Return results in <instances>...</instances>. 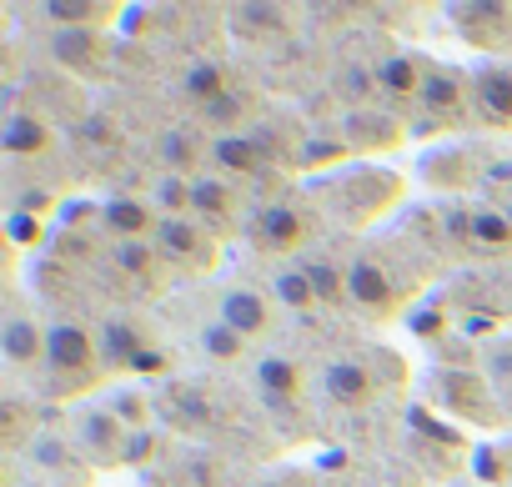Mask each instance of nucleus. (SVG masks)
<instances>
[{
    "instance_id": "c85d7f7f",
    "label": "nucleus",
    "mask_w": 512,
    "mask_h": 487,
    "mask_svg": "<svg viewBox=\"0 0 512 487\" xmlns=\"http://www.w3.org/2000/svg\"><path fill=\"white\" fill-rule=\"evenodd\" d=\"M116 267H121L131 282H151L156 267H161L156 241H126V247H116Z\"/></svg>"
},
{
    "instance_id": "473e14b6",
    "label": "nucleus",
    "mask_w": 512,
    "mask_h": 487,
    "mask_svg": "<svg viewBox=\"0 0 512 487\" xmlns=\"http://www.w3.org/2000/svg\"><path fill=\"white\" fill-rule=\"evenodd\" d=\"M342 156H352L347 136H327V141H307L302 166H332V161H342Z\"/></svg>"
},
{
    "instance_id": "20e7f679",
    "label": "nucleus",
    "mask_w": 512,
    "mask_h": 487,
    "mask_svg": "<svg viewBox=\"0 0 512 487\" xmlns=\"http://www.w3.org/2000/svg\"><path fill=\"white\" fill-rule=\"evenodd\" d=\"M76 452L91 467H116L131 462V427L111 412V407H91L76 417Z\"/></svg>"
},
{
    "instance_id": "f03ea898",
    "label": "nucleus",
    "mask_w": 512,
    "mask_h": 487,
    "mask_svg": "<svg viewBox=\"0 0 512 487\" xmlns=\"http://www.w3.org/2000/svg\"><path fill=\"white\" fill-rule=\"evenodd\" d=\"M407 297H412V292H407L377 257H357V262L347 267V307H357L362 317L392 322V317H402Z\"/></svg>"
},
{
    "instance_id": "7ed1b4c3",
    "label": "nucleus",
    "mask_w": 512,
    "mask_h": 487,
    "mask_svg": "<svg viewBox=\"0 0 512 487\" xmlns=\"http://www.w3.org/2000/svg\"><path fill=\"white\" fill-rule=\"evenodd\" d=\"M156 252H161L166 267H181V272H191V277H206V272L221 262V241H216L196 216H171V221H161V231H156Z\"/></svg>"
},
{
    "instance_id": "6ab92c4d",
    "label": "nucleus",
    "mask_w": 512,
    "mask_h": 487,
    "mask_svg": "<svg viewBox=\"0 0 512 487\" xmlns=\"http://www.w3.org/2000/svg\"><path fill=\"white\" fill-rule=\"evenodd\" d=\"M262 161H267V151H262V141H256V136L226 131L221 141H211V166H216V176H256V171H262Z\"/></svg>"
},
{
    "instance_id": "72a5a7b5",
    "label": "nucleus",
    "mask_w": 512,
    "mask_h": 487,
    "mask_svg": "<svg viewBox=\"0 0 512 487\" xmlns=\"http://www.w3.org/2000/svg\"><path fill=\"white\" fill-rule=\"evenodd\" d=\"M51 206H56V191H26V196L16 201L21 216H41V221L51 216Z\"/></svg>"
},
{
    "instance_id": "393cba45",
    "label": "nucleus",
    "mask_w": 512,
    "mask_h": 487,
    "mask_svg": "<svg viewBox=\"0 0 512 487\" xmlns=\"http://www.w3.org/2000/svg\"><path fill=\"white\" fill-rule=\"evenodd\" d=\"M51 56H56L66 71H91V66L101 61V36H96V31H56Z\"/></svg>"
},
{
    "instance_id": "9b49d317",
    "label": "nucleus",
    "mask_w": 512,
    "mask_h": 487,
    "mask_svg": "<svg viewBox=\"0 0 512 487\" xmlns=\"http://www.w3.org/2000/svg\"><path fill=\"white\" fill-rule=\"evenodd\" d=\"M472 111L487 126L512 131V66L492 61V66H477L472 71Z\"/></svg>"
},
{
    "instance_id": "cd10ccee",
    "label": "nucleus",
    "mask_w": 512,
    "mask_h": 487,
    "mask_svg": "<svg viewBox=\"0 0 512 487\" xmlns=\"http://www.w3.org/2000/svg\"><path fill=\"white\" fill-rule=\"evenodd\" d=\"M472 221V241H477V247H487V252H507L512 247V221L502 216V211H472L467 216Z\"/></svg>"
},
{
    "instance_id": "bb28decb",
    "label": "nucleus",
    "mask_w": 512,
    "mask_h": 487,
    "mask_svg": "<svg viewBox=\"0 0 512 487\" xmlns=\"http://www.w3.org/2000/svg\"><path fill=\"white\" fill-rule=\"evenodd\" d=\"M302 267H307L322 307H347V267H337L332 257H307Z\"/></svg>"
},
{
    "instance_id": "ddd939ff",
    "label": "nucleus",
    "mask_w": 512,
    "mask_h": 487,
    "mask_svg": "<svg viewBox=\"0 0 512 487\" xmlns=\"http://www.w3.org/2000/svg\"><path fill=\"white\" fill-rule=\"evenodd\" d=\"M101 226L121 241H156V231H161V216H156V206L151 201H141V196H111L106 206H101Z\"/></svg>"
},
{
    "instance_id": "f704fd0d",
    "label": "nucleus",
    "mask_w": 512,
    "mask_h": 487,
    "mask_svg": "<svg viewBox=\"0 0 512 487\" xmlns=\"http://www.w3.org/2000/svg\"><path fill=\"white\" fill-rule=\"evenodd\" d=\"M21 437H26V407H21L16 397H6V442L16 447Z\"/></svg>"
},
{
    "instance_id": "a878e982",
    "label": "nucleus",
    "mask_w": 512,
    "mask_h": 487,
    "mask_svg": "<svg viewBox=\"0 0 512 487\" xmlns=\"http://www.w3.org/2000/svg\"><path fill=\"white\" fill-rule=\"evenodd\" d=\"M186 96L206 111V106H216L221 96H231L226 91V66L221 61H191L186 66Z\"/></svg>"
},
{
    "instance_id": "e433bc0d",
    "label": "nucleus",
    "mask_w": 512,
    "mask_h": 487,
    "mask_svg": "<svg viewBox=\"0 0 512 487\" xmlns=\"http://www.w3.org/2000/svg\"><path fill=\"white\" fill-rule=\"evenodd\" d=\"M332 487H352V482H332Z\"/></svg>"
},
{
    "instance_id": "c9c22d12",
    "label": "nucleus",
    "mask_w": 512,
    "mask_h": 487,
    "mask_svg": "<svg viewBox=\"0 0 512 487\" xmlns=\"http://www.w3.org/2000/svg\"><path fill=\"white\" fill-rule=\"evenodd\" d=\"M166 367H171V362H166V352H161V347H151V352H141V362H136L131 372H136V377H151V372H166Z\"/></svg>"
},
{
    "instance_id": "0eeeda50",
    "label": "nucleus",
    "mask_w": 512,
    "mask_h": 487,
    "mask_svg": "<svg viewBox=\"0 0 512 487\" xmlns=\"http://www.w3.org/2000/svg\"><path fill=\"white\" fill-rule=\"evenodd\" d=\"M452 21L467 46H482L487 56H502L512 46V6L482 0V6H452Z\"/></svg>"
},
{
    "instance_id": "6e6552de",
    "label": "nucleus",
    "mask_w": 512,
    "mask_h": 487,
    "mask_svg": "<svg viewBox=\"0 0 512 487\" xmlns=\"http://www.w3.org/2000/svg\"><path fill=\"white\" fill-rule=\"evenodd\" d=\"M216 322H226L236 337H246V342H262V337H272V302L256 292V287H226L221 292V302H216Z\"/></svg>"
},
{
    "instance_id": "f8f14e48",
    "label": "nucleus",
    "mask_w": 512,
    "mask_h": 487,
    "mask_svg": "<svg viewBox=\"0 0 512 487\" xmlns=\"http://www.w3.org/2000/svg\"><path fill=\"white\" fill-rule=\"evenodd\" d=\"M0 352H6V362H11L16 372L41 367L46 352H51V327H41L31 312H11L6 327H0Z\"/></svg>"
},
{
    "instance_id": "423d86ee",
    "label": "nucleus",
    "mask_w": 512,
    "mask_h": 487,
    "mask_svg": "<svg viewBox=\"0 0 512 487\" xmlns=\"http://www.w3.org/2000/svg\"><path fill=\"white\" fill-rule=\"evenodd\" d=\"M417 106L427 111L432 126H462L467 111H472V81H462V76L447 71V66H432L427 81H422Z\"/></svg>"
},
{
    "instance_id": "412c9836",
    "label": "nucleus",
    "mask_w": 512,
    "mask_h": 487,
    "mask_svg": "<svg viewBox=\"0 0 512 487\" xmlns=\"http://www.w3.org/2000/svg\"><path fill=\"white\" fill-rule=\"evenodd\" d=\"M427 61H417V56H387L382 66H377V81H382V96L387 101H417L422 96V81H427Z\"/></svg>"
},
{
    "instance_id": "5701e85b",
    "label": "nucleus",
    "mask_w": 512,
    "mask_h": 487,
    "mask_svg": "<svg viewBox=\"0 0 512 487\" xmlns=\"http://www.w3.org/2000/svg\"><path fill=\"white\" fill-rule=\"evenodd\" d=\"M272 297H277L287 312H297V317H312V312L322 307V297H317V287H312V277H307L302 262H292V267H282V272L272 277Z\"/></svg>"
},
{
    "instance_id": "9d476101",
    "label": "nucleus",
    "mask_w": 512,
    "mask_h": 487,
    "mask_svg": "<svg viewBox=\"0 0 512 487\" xmlns=\"http://www.w3.org/2000/svg\"><path fill=\"white\" fill-rule=\"evenodd\" d=\"M377 392H382V382H377V372H372L362 357H342V362H332V367L322 372V397H327L332 407L357 412V407H372Z\"/></svg>"
},
{
    "instance_id": "1a4fd4ad",
    "label": "nucleus",
    "mask_w": 512,
    "mask_h": 487,
    "mask_svg": "<svg viewBox=\"0 0 512 487\" xmlns=\"http://www.w3.org/2000/svg\"><path fill=\"white\" fill-rule=\"evenodd\" d=\"M191 216H196V221H201V226H206L216 241H221L226 231H236L241 201H236L231 181H226V176H216V171H211V176L201 171V176L191 181Z\"/></svg>"
},
{
    "instance_id": "4be33fe9",
    "label": "nucleus",
    "mask_w": 512,
    "mask_h": 487,
    "mask_svg": "<svg viewBox=\"0 0 512 487\" xmlns=\"http://www.w3.org/2000/svg\"><path fill=\"white\" fill-rule=\"evenodd\" d=\"M397 141H402V126H397L387 111L362 106V111L347 121V146H352V151H387V146H397Z\"/></svg>"
},
{
    "instance_id": "a211bd4d",
    "label": "nucleus",
    "mask_w": 512,
    "mask_h": 487,
    "mask_svg": "<svg viewBox=\"0 0 512 487\" xmlns=\"http://www.w3.org/2000/svg\"><path fill=\"white\" fill-rule=\"evenodd\" d=\"M41 16L56 26V31H96L101 36V26H111L116 16H121V6H111V0H51V6H41Z\"/></svg>"
},
{
    "instance_id": "aec40b11",
    "label": "nucleus",
    "mask_w": 512,
    "mask_h": 487,
    "mask_svg": "<svg viewBox=\"0 0 512 487\" xmlns=\"http://www.w3.org/2000/svg\"><path fill=\"white\" fill-rule=\"evenodd\" d=\"M256 387H262V397L272 407H297L302 402V367L292 357H267L256 367Z\"/></svg>"
},
{
    "instance_id": "39448f33",
    "label": "nucleus",
    "mask_w": 512,
    "mask_h": 487,
    "mask_svg": "<svg viewBox=\"0 0 512 487\" xmlns=\"http://www.w3.org/2000/svg\"><path fill=\"white\" fill-rule=\"evenodd\" d=\"M307 236H312V216H307L302 206H292V201H277V206H267V211H256V221H251V241H256L267 257L297 252Z\"/></svg>"
},
{
    "instance_id": "c756f323",
    "label": "nucleus",
    "mask_w": 512,
    "mask_h": 487,
    "mask_svg": "<svg viewBox=\"0 0 512 487\" xmlns=\"http://www.w3.org/2000/svg\"><path fill=\"white\" fill-rule=\"evenodd\" d=\"M201 352L211 357V362H241L246 357V337H236L226 322H211V327H201Z\"/></svg>"
},
{
    "instance_id": "dca6fc26",
    "label": "nucleus",
    "mask_w": 512,
    "mask_h": 487,
    "mask_svg": "<svg viewBox=\"0 0 512 487\" xmlns=\"http://www.w3.org/2000/svg\"><path fill=\"white\" fill-rule=\"evenodd\" d=\"M0 146H6V156H16V161L51 156V151H56V131H51V121H41L36 111H11Z\"/></svg>"
},
{
    "instance_id": "7c9ffc66",
    "label": "nucleus",
    "mask_w": 512,
    "mask_h": 487,
    "mask_svg": "<svg viewBox=\"0 0 512 487\" xmlns=\"http://www.w3.org/2000/svg\"><path fill=\"white\" fill-rule=\"evenodd\" d=\"M151 196H156V206H161V221L191 216V181H186V176H161Z\"/></svg>"
},
{
    "instance_id": "4468645a",
    "label": "nucleus",
    "mask_w": 512,
    "mask_h": 487,
    "mask_svg": "<svg viewBox=\"0 0 512 487\" xmlns=\"http://www.w3.org/2000/svg\"><path fill=\"white\" fill-rule=\"evenodd\" d=\"M437 402L457 417H472V422H497V407L487 397V382L477 372H442L437 377Z\"/></svg>"
},
{
    "instance_id": "f3484780",
    "label": "nucleus",
    "mask_w": 512,
    "mask_h": 487,
    "mask_svg": "<svg viewBox=\"0 0 512 487\" xmlns=\"http://www.w3.org/2000/svg\"><path fill=\"white\" fill-rule=\"evenodd\" d=\"M211 156V146L196 136V131H166L156 141V161H161V176H186L196 181L201 176V161Z\"/></svg>"
},
{
    "instance_id": "b1692460",
    "label": "nucleus",
    "mask_w": 512,
    "mask_h": 487,
    "mask_svg": "<svg viewBox=\"0 0 512 487\" xmlns=\"http://www.w3.org/2000/svg\"><path fill=\"white\" fill-rule=\"evenodd\" d=\"M231 26L246 41H267V36H287L292 11H282V6H236L231 11Z\"/></svg>"
},
{
    "instance_id": "f257e3e1",
    "label": "nucleus",
    "mask_w": 512,
    "mask_h": 487,
    "mask_svg": "<svg viewBox=\"0 0 512 487\" xmlns=\"http://www.w3.org/2000/svg\"><path fill=\"white\" fill-rule=\"evenodd\" d=\"M106 377L101 342L81 322H56L51 327V352H46V392L51 397H76L91 392Z\"/></svg>"
},
{
    "instance_id": "2f4dec72",
    "label": "nucleus",
    "mask_w": 512,
    "mask_h": 487,
    "mask_svg": "<svg viewBox=\"0 0 512 487\" xmlns=\"http://www.w3.org/2000/svg\"><path fill=\"white\" fill-rule=\"evenodd\" d=\"M6 236H11V247H46V221H41V216H21V211H11Z\"/></svg>"
},
{
    "instance_id": "2eb2a0df",
    "label": "nucleus",
    "mask_w": 512,
    "mask_h": 487,
    "mask_svg": "<svg viewBox=\"0 0 512 487\" xmlns=\"http://www.w3.org/2000/svg\"><path fill=\"white\" fill-rule=\"evenodd\" d=\"M96 342H101V362H106V372H131V367L141 362V352L156 347L131 317H111V322L96 332Z\"/></svg>"
}]
</instances>
